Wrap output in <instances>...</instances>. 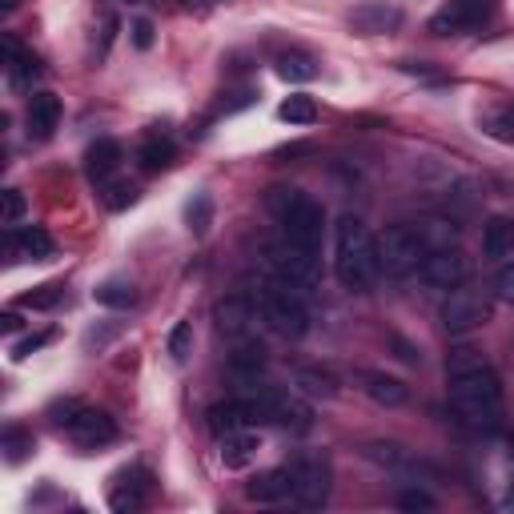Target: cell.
Returning <instances> with one entry per match:
<instances>
[{"label":"cell","mask_w":514,"mask_h":514,"mask_svg":"<svg viewBox=\"0 0 514 514\" xmlns=\"http://www.w3.org/2000/svg\"><path fill=\"white\" fill-rule=\"evenodd\" d=\"M185 221H189L193 233H205V229H209V221H213V201H209V193H193V201L185 205Z\"/></svg>","instance_id":"30"},{"label":"cell","mask_w":514,"mask_h":514,"mask_svg":"<svg viewBox=\"0 0 514 514\" xmlns=\"http://www.w3.org/2000/svg\"><path fill=\"white\" fill-rule=\"evenodd\" d=\"M490 137H498V141H506V145H514V105H506V109H498L494 117H490Z\"/></svg>","instance_id":"35"},{"label":"cell","mask_w":514,"mask_h":514,"mask_svg":"<svg viewBox=\"0 0 514 514\" xmlns=\"http://www.w3.org/2000/svg\"><path fill=\"white\" fill-rule=\"evenodd\" d=\"M266 253H270V266L278 270V278H282V282H290L294 290H310V286H318V278H322V257H318V249H306V245H298V241L282 237V241H278V245H270Z\"/></svg>","instance_id":"6"},{"label":"cell","mask_w":514,"mask_h":514,"mask_svg":"<svg viewBox=\"0 0 514 514\" xmlns=\"http://www.w3.org/2000/svg\"><path fill=\"white\" fill-rule=\"evenodd\" d=\"M274 65H278V77L290 81V85H306V81L318 77V61H314L310 53H294V49H290V53H282Z\"/></svg>","instance_id":"24"},{"label":"cell","mask_w":514,"mask_h":514,"mask_svg":"<svg viewBox=\"0 0 514 514\" xmlns=\"http://www.w3.org/2000/svg\"><path fill=\"white\" fill-rule=\"evenodd\" d=\"M61 298H65V286L49 282V286H37L33 294H25L21 310H53V306H61Z\"/></svg>","instance_id":"31"},{"label":"cell","mask_w":514,"mask_h":514,"mask_svg":"<svg viewBox=\"0 0 514 514\" xmlns=\"http://www.w3.org/2000/svg\"><path fill=\"white\" fill-rule=\"evenodd\" d=\"M334 274L346 290L366 294L374 290V282L382 278V257H378V241L366 229L362 217L342 213L334 225Z\"/></svg>","instance_id":"2"},{"label":"cell","mask_w":514,"mask_h":514,"mask_svg":"<svg viewBox=\"0 0 514 514\" xmlns=\"http://www.w3.org/2000/svg\"><path fill=\"white\" fill-rule=\"evenodd\" d=\"M29 450H33V434L29 430H9L5 434V458L9 462H25Z\"/></svg>","instance_id":"34"},{"label":"cell","mask_w":514,"mask_h":514,"mask_svg":"<svg viewBox=\"0 0 514 514\" xmlns=\"http://www.w3.org/2000/svg\"><path fill=\"white\" fill-rule=\"evenodd\" d=\"M169 354H173V362H189V354H193V326L189 322H177L169 330Z\"/></svg>","instance_id":"33"},{"label":"cell","mask_w":514,"mask_h":514,"mask_svg":"<svg viewBox=\"0 0 514 514\" xmlns=\"http://www.w3.org/2000/svg\"><path fill=\"white\" fill-rule=\"evenodd\" d=\"M65 430L81 450H101V446H109L117 438V422L105 410H93V406H77Z\"/></svg>","instance_id":"11"},{"label":"cell","mask_w":514,"mask_h":514,"mask_svg":"<svg viewBox=\"0 0 514 514\" xmlns=\"http://www.w3.org/2000/svg\"><path fill=\"white\" fill-rule=\"evenodd\" d=\"M358 382H362V394H366L370 402L386 406V410H394V406H406V402H410V386H406L402 378H394V374L362 370V374H358Z\"/></svg>","instance_id":"13"},{"label":"cell","mask_w":514,"mask_h":514,"mask_svg":"<svg viewBox=\"0 0 514 514\" xmlns=\"http://www.w3.org/2000/svg\"><path fill=\"white\" fill-rule=\"evenodd\" d=\"M0 326H5V330H17V326H21V318H17V314H5V318H0Z\"/></svg>","instance_id":"42"},{"label":"cell","mask_w":514,"mask_h":514,"mask_svg":"<svg viewBox=\"0 0 514 514\" xmlns=\"http://www.w3.org/2000/svg\"><path fill=\"white\" fill-rule=\"evenodd\" d=\"M290 478H294V502L306 510L326 506L330 498V458L326 454H298L290 462Z\"/></svg>","instance_id":"7"},{"label":"cell","mask_w":514,"mask_h":514,"mask_svg":"<svg viewBox=\"0 0 514 514\" xmlns=\"http://www.w3.org/2000/svg\"><path fill=\"white\" fill-rule=\"evenodd\" d=\"M270 209L282 221V233L306 249H322V229H326V213L314 197H306L302 189H270Z\"/></svg>","instance_id":"4"},{"label":"cell","mask_w":514,"mask_h":514,"mask_svg":"<svg viewBox=\"0 0 514 514\" xmlns=\"http://www.w3.org/2000/svg\"><path fill=\"white\" fill-rule=\"evenodd\" d=\"M290 494H294V478H290V466H278V470H262L257 478H249V486H245V498H249V502H262V506L286 502Z\"/></svg>","instance_id":"14"},{"label":"cell","mask_w":514,"mask_h":514,"mask_svg":"<svg viewBox=\"0 0 514 514\" xmlns=\"http://www.w3.org/2000/svg\"><path fill=\"white\" fill-rule=\"evenodd\" d=\"M294 386H298V390H306L310 398H334V394H338L334 374L314 370V366H298V370H294Z\"/></svg>","instance_id":"25"},{"label":"cell","mask_w":514,"mask_h":514,"mask_svg":"<svg viewBox=\"0 0 514 514\" xmlns=\"http://www.w3.org/2000/svg\"><path fill=\"white\" fill-rule=\"evenodd\" d=\"M482 257H490V262H506V257H514V217L494 213L482 225Z\"/></svg>","instance_id":"16"},{"label":"cell","mask_w":514,"mask_h":514,"mask_svg":"<svg viewBox=\"0 0 514 514\" xmlns=\"http://www.w3.org/2000/svg\"><path fill=\"white\" fill-rule=\"evenodd\" d=\"M145 494H149V474L145 470H121L117 474V486L109 494V506L113 510H141L145 506Z\"/></svg>","instance_id":"18"},{"label":"cell","mask_w":514,"mask_h":514,"mask_svg":"<svg viewBox=\"0 0 514 514\" xmlns=\"http://www.w3.org/2000/svg\"><path fill=\"white\" fill-rule=\"evenodd\" d=\"M490 13V0H446V5L430 17V33L434 37H458V33H470L486 21Z\"/></svg>","instance_id":"10"},{"label":"cell","mask_w":514,"mask_h":514,"mask_svg":"<svg viewBox=\"0 0 514 514\" xmlns=\"http://www.w3.org/2000/svg\"><path fill=\"white\" fill-rule=\"evenodd\" d=\"M117 334H121V322H97V326H89V334H85L81 346H85V354H101Z\"/></svg>","instance_id":"32"},{"label":"cell","mask_w":514,"mask_h":514,"mask_svg":"<svg viewBox=\"0 0 514 514\" xmlns=\"http://www.w3.org/2000/svg\"><path fill=\"white\" fill-rule=\"evenodd\" d=\"M137 161H141V169H145V173H161V169H169V165H173V145H169L165 137H149V141L141 145Z\"/></svg>","instance_id":"26"},{"label":"cell","mask_w":514,"mask_h":514,"mask_svg":"<svg viewBox=\"0 0 514 514\" xmlns=\"http://www.w3.org/2000/svg\"><path fill=\"white\" fill-rule=\"evenodd\" d=\"M25 125L33 141H49L61 125V97L57 93H33L29 109H25Z\"/></svg>","instance_id":"12"},{"label":"cell","mask_w":514,"mask_h":514,"mask_svg":"<svg viewBox=\"0 0 514 514\" xmlns=\"http://www.w3.org/2000/svg\"><path fill=\"white\" fill-rule=\"evenodd\" d=\"M418 278H422V286L450 294V290L466 286V278H470V257H466L462 249L438 245V249H430V253H426V262H422Z\"/></svg>","instance_id":"9"},{"label":"cell","mask_w":514,"mask_h":514,"mask_svg":"<svg viewBox=\"0 0 514 514\" xmlns=\"http://www.w3.org/2000/svg\"><path fill=\"white\" fill-rule=\"evenodd\" d=\"M5 65H9V81L17 89H29L41 77V57L29 53V49H21V41L9 37V33H5Z\"/></svg>","instance_id":"17"},{"label":"cell","mask_w":514,"mask_h":514,"mask_svg":"<svg viewBox=\"0 0 514 514\" xmlns=\"http://www.w3.org/2000/svg\"><path fill=\"white\" fill-rule=\"evenodd\" d=\"M350 25H354V29L362 33V37H374V33L398 29V25H402V13H398V9H390V5H382V0H370V5L354 9Z\"/></svg>","instance_id":"20"},{"label":"cell","mask_w":514,"mask_h":514,"mask_svg":"<svg viewBox=\"0 0 514 514\" xmlns=\"http://www.w3.org/2000/svg\"><path fill=\"white\" fill-rule=\"evenodd\" d=\"M133 201H137V189L125 185V181L109 185V193H105V205H109V209H125V205H133Z\"/></svg>","instance_id":"37"},{"label":"cell","mask_w":514,"mask_h":514,"mask_svg":"<svg viewBox=\"0 0 514 514\" xmlns=\"http://www.w3.org/2000/svg\"><path fill=\"white\" fill-rule=\"evenodd\" d=\"M366 458L386 462V466H398L406 454H402V446H394V442H370V446H366Z\"/></svg>","instance_id":"36"},{"label":"cell","mask_w":514,"mask_h":514,"mask_svg":"<svg viewBox=\"0 0 514 514\" xmlns=\"http://www.w3.org/2000/svg\"><path fill=\"white\" fill-rule=\"evenodd\" d=\"M494 290H498V298H502V302H514V257H506V266L498 270Z\"/></svg>","instance_id":"39"},{"label":"cell","mask_w":514,"mask_h":514,"mask_svg":"<svg viewBox=\"0 0 514 514\" xmlns=\"http://www.w3.org/2000/svg\"><path fill=\"white\" fill-rule=\"evenodd\" d=\"M426 253H430V241L422 229L414 225H390L382 237H378V257H382V274L406 282L422 270L426 262Z\"/></svg>","instance_id":"5"},{"label":"cell","mask_w":514,"mask_h":514,"mask_svg":"<svg viewBox=\"0 0 514 514\" xmlns=\"http://www.w3.org/2000/svg\"><path fill=\"white\" fill-rule=\"evenodd\" d=\"M438 318H442V330H446L450 338H462V334H470V330H478V326L490 322V298L478 294V290H462V286H458V290H450V298L442 302Z\"/></svg>","instance_id":"8"},{"label":"cell","mask_w":514,"mask_h":514,"mask_svg":"<svg viewBox=\"0 0 514 514\" xmlns=\"http://www.w3.org/2000/svg\"><path fill=\"white\" fill-rule=\"evenodd\" d=\"M245 426H253V418H249V410H245L241 398H229V402L209 406V430H213L217 438H225V434H233V430H245Z\"/></svg>","instance_id":"22"},{"label":"cell","mask_w":514,"mask_h":514,"mask_svg":"<svg viewBox=\"0 0 514 514\" xmlns=\"http://www.w3.org/2000/svg\"><path fill=\"white\" fill-rule=\"evenodd\" d=\"M217 318H221V330L229 334V338H245L249 334V322H253V310L245 306V302H225L221 310H217Z\"/></svg>","instance_id":"27"},{"label":"cell","mask_w":514,"mask_h":514,"mask_svg":"<svg viewBox=\"0 0 514 514\" xmlns=\"http://www.w3.org/2000/svg\"><path fill=\"white\" fill-rule=\"evenodd\" d=\"M121 5H141V0H121Z\"/></svg>","instance_id":"44"},{"label":"cell","mask_w":514,"mask_h":514,"mask_svg":"<svg viewBox=\"0 0 514 514\" xmlns=\"http://www.w3.org/2000/svg\"><path fill=\"white\" fill-rule=\"evenodd\" d=\"M278 117H282V121H290V125H314V121H318V105H314V97L294 93V97H286V101H282Z\"/></svg>","instance_id":"28"},{"label":"cell","mask_w":514,"mask_h":514,"mask_svg":"<svg viewBox=\"0 0 514 514\" xmlns=\"http://www.w3.org/2000/svg\"><path fill=\"white\" fill-rule=\"evenodd\" d=\"M129 33H133V45H137L141 53H145V49H153V25H149V21H133V29H129Z\"/></svg>","instance_id":"41"},{"label":"cell","mask_w":514,"mask_h":514,"mask_svg":"<svg viewBox=\"0 0 514 514\" xmlns=\"http://www.w3.org/2000/svg\"><path fill=\"white\" fill-rule=\"evenodd\" d=\"M93 298H97V306H105V310H133V306H137V286L125 282V278H109V282H101V286L93 290Z\"/></svg>","instance_id":"23"},{"label":"cell","mask_w":514,"mask_h":514,"mask_svg":"<svg viewBox=\"0 0 514 514\" xmlns=\"http://www.w3.org/2000/svg\"><path fill=\"white\" fill-rule=\"evenodd\" d=\"M9 253L21 257V262H49V257H53V237L41 225H25V229L13 233Z\"/></svg>","instance_id":"19"},{"label":"cell","mask_w":514,"mask_h":514,"mask_svg":"<svg viewBox=\"0 0 514 514\" xmlns=\"http://www.w3.org/2000/svg\"><path fill=\"white\" fill-rule=\"evenodd\" d=\"M253 310L262 314V322L270 330H278L282 338H302L310 330V310L302 302V294L282 282V278H270V282H257L253 290Z\"/></svg>","instance_id":"3"},{"label":"cell","mask_w":514,"mask_h":514,"mask_svg":"<svg viewBox=\"0 0 514 514\" xmlns=\"http://www.w3.org/2000/svg\"><path fill=\"white\" fill-rule=\"evenodd\" d=\"M446 378H450V410L474 426L490 430L502 418V382L490 370V362L478 350H450L446 358Z\"/></svg>","instance_id":"1"},{"label":"cell","mask_w":514,"mask_h":514,"mask_svg":"<svg viewBox=\"0 0 514 514\" xmlns=\"http://www.w3.org/2000/svg\"><path fill=\"white\" fill-rule=\"evenodd\" d=\"M398 506H402V510H434V498H430L426 490L410 486V490H402V494H398Z\"/></svg>","instance_id":"38"},{"label":"cell","mask_w":514,"mask_h":514,"mask_svg":"<svg viewBox=\"0 0 514 514\" xmlns=\"http://www.w3.org/2000/svg\"><path fill=\"white\" fill-rule=\"evenodd\" d=\"M49 342H53V334H29V338H21V342L13 346V358H17V362H25L29 354H37V350H41V346H49Z\"/></svg>","instance_id":"40"},{"label":"cell","mask_w":514,"mask_h":514,"mask_svg":"<svg viewBox=\"0 0 514 514\" xmlns=\"http://www.w3.org/2000/svg\"><path fill=\"white\" fill-rule=\"evenodd\" d=\"M121 141H113V137H97L89 149H85V173H89V181H97V185H105L117 169H121Z\"/></svg>","instance_id":"15"},{"label":"cell","mask_w":514,"mask_h":514,"mask_svg":"<svg viewBox=\"0 0 514 514\" xmlns=\"http://www.w3.org/2000/svg\"><path fill=\"white\" fill-rule=\"evenodd\" d=\"M257 446H262V438H257L249 426L245 430H233V434L221 438V462L229 470H241V466H249L257 458Z\"/></svg>","instance_id":"21"},{"label":"cell","mask_w":514,"mask_h":514,"mask_svg":"<svg viewBox=\"0 0 514 514\" xmlns=\"http://www.w3.org/2000/svg\"><path fill=\"white\" fill-rule=\"evenodd\" d=\"M25 209H29V201H25L21 189H5V193H0V221H5L9 229H17L25 221Z\"/></svg>","instance_id":"29"},{"label":"cell","mask_w":514,"mask_h":514,"mask_svg":"<svg viewBox=\"0 0 514 514\" xmlns=\"http://www.w3.org/2000/svg\"><path fill=\"white\" fill-rule=\"evenodd\" d=\"M0 5H5V9H13V5H17V0H0Z\"/></svg>","instance_id":"43"}]
</instances>
